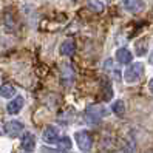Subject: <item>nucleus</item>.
I'll return each mask as SVG.
<instances>
[{
	"instance_id": "1a4fd4ad",
	"label": "nucleus",
	"mask_w": 153,
	"mask_h": 153,
	"mask_svg": "<svg viewBox=\"0 0 153 153\" xmlns=\"http://www.w3.org/2000/svg\"><path fill=\"white\" fill-rule=\"evenodd\" d=\"M73 79H74V71L73 67L70 64H64L62 65V82L65 85H71L73 84Z\"/></svg>"
},
{
	"instance_id": "6e6552de",
	"label": "nucleus",
	"mask_w": 153,
	"mask_h": 153,
	"mask_svg": "<svg viewBox=\"0 0 153 153\" xmlns=\"http://www.w3.org/2000/svg\"><path fill=\"white\" fill-rule=\"evenodd\" d=\"M22 107H23V97L22 96H16L13 101L8 104L6 111L10 113V114H17V113H20Z\"/></svg>"
},
{
	"instance_id": "4468645a",
	"label": "nucleus",
	"mask_w": 153,
	"mask_h": 153,
	"mask_svg": "<svg viewBox=\"0 0 153 153\" xmlns=\"http://www.w3.org/2000/svg\"><path fill=\"white\" fill-rule=\"evenodd\" d=\"M111 111L116 114V116H124L125 113V105L122 101H114L113 105H111Z\"/></svg>"
},
{
	"instance_id": "39448f33",
	"label": "nucleus",
	"mask_w": 153,
	"mask_h": 153,
	"mask_svg": "<svg viewBox=\"0 0 153 153\" xmlns=\"http://www.w3.org/2000/svg\"><path fill=\"white\" fill-rule=\"evenodd\" d=\"M42 138H43V141L47 144H54L59 139V130H57V127H54V125H47L45 130H43Z\"/></svg>"
},
{
	"instance_id": "ddd939ff",
	"label": "nucleus",
	"mask_w": 153,
	"mask_h": 153,
	"mask_svg": "<svg viewBox=\"0 0 153 153\" xmlns=\"http://www.w3.org/2000/svg\"><path fill=\"white\" fill-rule=\"evenodd\" d=\"M16 94V88L11 84H5L0 87V96L2 97H13Z\"/></svg>"
},
{
	"instance_id": "f8f14e48",
	"label": "nucleus",
	"mask_w": 153,
	"mask_h": 153,
	"mask_svg": "<svg viewBox=\"0 0 153 153\" xmlns=\"http://www.w3.org/2000/svg\"><path fill=\"white\" fill-rule=\"evenodd\" d=\"M87 6L90 8V10H91L93 13H102L104 11V3L102 2H99V0H87Z\"/></svg>"
},
{
	"instance_id": "423d86ee",
	"label": "nucleus",
	"mask_w": 153,
	"mask_h": 153,
	"mask_svg": "<svg viewBox=\"0 0 153 153\" xmlns=\"http://www.w3.org/2000/svg\"><path fill=\"white\" fill-rule=\"evenodd\" d=\"M22 149L26 152V153H30L36 149V138H34V134L33 133H28L26 131L23 136H22Z\"/></svg>"
},
{
	"instance_id": "7ed1b4c3",
	"label": "nucleus",
	"mask_w": 153,
	"mask_h": 153,
	"mask_svg": "<svg viewBox=\"0 0 153 153\" xmlns=\"http://www.w3.org/2000/svg\"><path fill=\"white\" fill-rule=\"evenodd\" d=\"M74 139H76V144L79 146V149L82 152H90V150H91V147H93V138H91V134H90L88 131H84V130L76 131Z\"/></svg>"
},
{
	"instance_id": "9d476101",
	"label": "nucleus",
	"mask_w": 153,
	"mask_h": 153,
	"mask_svg": "<svg viewBox=\"0 0 153 153\" xmlns=\"http://www.w3.org/2000/svg\"><path fill=\"white\" fill-rule=\"evenodd\" d=\"M74 53H76V43H74L73 39H67L64 43L60 45V54L62 56L70 57V56H73Z\"/></svg>"
},
{
	"instance_id": "dca6fc26",
	"label": "nucleus",
	"mask_w": 153,
	"mask_h": 153,
	"mask_svg": "<svg viewBox=\"0 0 153 153\" xmlns=\"http://www.w3.org/2000/svg\"><path fill=\"white\" fill-rule=\"evenodd\" d=\"M149 88H150V91L153 93V77L150 79V82H149Z\"/></svg>"
},
{
	"instance_id": "2eb2a0df",
	"label": "nucleus",
	"mask_w": 153,
	"mask_h": 153,
	"mask_svg": "<svg viewBox=\"0 0 153 153\" xmlns=\"http://www.w3.org/2000/svg\"><path fill=\"white\" fill-rule=\"evenodd\" d=\"M57 147H59L60 152H68V150H71V139H70L68 136L62 138V139L57 142Z\"/></svg>"
},
{
	"instance_id": "9b49d317",
	"label": "nucleus",
	"mask_w": 153,
	"mask_h": 153,
	"mask_svg": "<svg viewBox=\"0 0 153 153\" xmlns=\"http://www.w3.org/2000/svg\"><path fill=\"white\" fill-rule=\"evenodd\" d=\"M131 57H133L131 53L127 48H119L118 51H116V60L122 65H128L131 62Z\"/></svg>"
},
{
	"instance_id": "0eeeda50",
	"label": "nucleus",
	"mask_w": 153,
	"mask_h": 153,
	"mask_svg": "<svg viewBox=\"0 0 153 153\" xmlns=\"http://www.w3.org/2000/svg\"><path fill=\"white\" fill-rule=\"evenodd\" d=\"M5 130H6V133L10 134V136L16 138V136H19L20 131L23 130V124L19 122V121H10L5 125Z\"/></svg>"
},
{
	"instance_id": "f3484780",
	"label": "nucleus",
	"mask_w": 153,
	"mask_h": 153,
	"mask_svg": "<svg viewBox=\"0 0 153 153\" xmlns=\"http://www.w3.org/2000/svg\"><path fill=\"white\" fill-rule=\"evenodd\" d=\"M150 64L153 65V51H152V54H150Z\"/></svg>"
},
{
	"instance_id": "20e7f679",
	"label": "nucleus",
	"mask_w": 153,
	"mask_h": 153,
	"mask_svg": "<svg viewBox=\"0 0 153 153\" xmlns=\"http://www.w3.org/2000/svg\"><path fill=\"white\" fill-rule=\"evenodd\" d=\"M122 8L127 13L138 14L146 8V3H144V0H122Z\"/></svg>"
},
{
	"instance_id": "f03ea898",
	"label": "nucleus",
	"mask_w": 153,
	"mask_h": 153,
	"mask_svg": "<svg viewBox=\"0 0 153 153\" xmlns=\"http://www.w3.org/2000/svg\"><path fill=\"white\" fill-rule=\"evenodd\" d=\"M144 74V64L142 62H134L131 64L124 73V79L127 84H136L139 82V79Z\"/></svg>"
},
{
	"instance_id": "f257e3e1",
	"label": "nucleus",
	"mask_w": 153,
	"mask_h": 153,
	"mask_svg": "<svg viewBox=\"0 0 153 153\" xmlns=\"http://www.w3.org/2000/svg\"><path fill=\"white\" fill-rule=\"evenodd\" d=\"M108 114V110L102 105H90L88 108L85 110V118H87V122L91 124V125H97L101 124L102 118Z\"/></svg>"
}]
</instances>
